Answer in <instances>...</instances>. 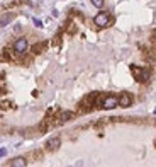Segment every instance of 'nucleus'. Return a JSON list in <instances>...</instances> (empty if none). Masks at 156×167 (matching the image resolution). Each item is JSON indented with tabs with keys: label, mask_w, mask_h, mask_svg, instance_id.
Segmentation results:
<instances>
[{
	"label": "nucleus",
	"mask_w": 156,
	"mask_h": 167,
	"mask_svg": "<svg viewBox=\"0 0 156 167\" xmlns=\"http://www.w3.org/2000/svg\"><path fill=\"white\" fill-rule=\"evenodd\" d=\"M59 145H61V140H59V136H53V138H49V140L46 141V147L49 148V150H56Z\"/></svg>",
	"instance_id": "39448f33"
},
{
	"label": "nucleus",
	"mask_w": 156,
	"mask_h": 167,
	"mask_svg": "<svg viewBox=\"0 0 156 167\" xmlns=\"http://www.w3.org/2000/svg\"><path fill=\"white\" fill-rule=\"evenodd\" d=\"M44 48H46V43H37L36 46L32 48V51H34V53H41Z\"/></svg>",
	"instance_id": "9d476101"
},
{
	"label": "nucleus",
	"mask_w": 156,
	"mask_h": 167,
	"mask_svg": "<svg viewBox=\"0 0 156 167\" xmlns=\"http://www.w3.org/2000/svg\"><path fill=\"white\" fill-rule=\"evenodd\" d=\"M131 70H132L134 77L137 78L139 82H148V80H149V72H148V70H144V68H136V67H132Z\"/></svg>",
	"instance_id": "20e7f679"
},
{
	"label": "nucleus",
	"mask_w": 156,
	"mask_h": 167,
	"mask_svg": "<svg viewBox=\"0 0 156 167\" xmlns=\"http://www.w3.org/2000/svg\"><path fill=\"white\" fill-rule=\"evenodd\" d=\"M131 104H132V97H131L129 94H122L119 97V106L120 108H129Z\"/></svg>",
	"instance_id": "423d86ee"
},
{
	"label": "nucleus",
	"mask_w": 156,
	"mask_h": 167,
	"mask_svg": "<svg viewBox=\"0 0 156 167\" xmlns=\"http://www.w3.org/2000/svg\"><path fill=\"white\" fill-rule=\"evenodd\" d=\"M73 116H75V114H73L71 111H63V113H59V118H58V120L65 123V121H70V120H73Z\"/></svg>",
	"instance_id": "6e6552de"
},
{
	"label": "nucleus",
	"mask_w": 156,
	"mask_h": 167,
	"mask_svg": "<svg viewBox=\"0 0 156 167\" xmlns=\"http://www.w3.org/2000/svg\"><path fill=\"white\" fill-rule=\"evenodd\" d=\"M90 2H92L97 9H102V7H104V0H90Z\"/></svg>",
	"instance_id": "9b49d317"
},
{
	"label": "nucleus",
	"mask_w": 156,
	"mask_h": 167,
	"mask_svg": "<svg viewBox=\"0 0 156 167\" xmlns=\"http://www.w3.org/2000/svg\"><path fill=\"white\" fill-rule=\"evenodd\" d=\"M100 106H102L104 109H114V108L119 106V99H117L115 96H107V97L102 99V104Z\"/></svg>",
	"instance_id": "7ed1b4c3"
},
{
	"label": "nucleus",
	"mask_w": 156,
	"mask_h": 167,
	"mask_svg": "<svg viewBox=\"0 0 156 167\" xmlns=\"http://www.w3.org/2000/svg\"><path fill=\"white\" fill-rule=\"evenodd\" d=\"M27 48H29V43H27L26 38H19V39L14 41V51L17 55H24L27 51Z\"/></svg>",
	"instance_id": "f03ea898"
},
{
	"label": "nucleus",
	"mask_w": 156,
	"mask_h": 167,
	"mask_svg": "<svg viewBox=\"0 0 156 167\" xmlns=\"http://www.w3.org/2000/svg\"><path fill=\"white\" fill-rule=\"evenodd\" d=\"M14 19V14H5L4 17H0V27H5L9 26V22Z\"/></svg>",
	"instance_id": "1a4fd4ad"
},
{
	"label": "nucleus",
	"mask_w": 156,
	"mask_h": 167,
	"mask_svg": "<svg viewBox=\"0 0 156 167\" xmlns=\"http://www.w3.org/2000/svg\"><path fill=\"white\" fill-rule=\"evenodd\" d=\"M9 165H14V167H26L27 165V160L24 157H16L12 162H9Z\"/></svg>",
	"instance_id": "0eeeda50"
},
{
	"label": "nucleus",
	"mask_w": 156,
	"mask_h": 167,
	"mask_svg": "<svg viewBox=\"0 0 156 167\" xmlns=\"http://www.w3.org/2000/svg\"><path fill=\"white\" fill-rule=\"evenodd\" d=\"M0 108H2V109H9V108H10V102H2V104H0Z\"/></svg>",
	"instance_id": "f8f14e48"
},
{
	"label": "nucleus",
	"mask_w": 156,
	"mask_h": 167,
	"mask_svg": "<svg viewBox=\"0 0 156 167\" xmlns=\"http://www.w3.org/2000/svg\"><path fill=\"white\" fill-rule=\"evenodd\" d=\"M5 153H7V152L4 150V148H2V150H0V157H4V155H5Z\"/></svg>",
	"instance_id": "ddd939ff"
},
{
	"label": "nucleus",
	"mask_w": 156,
	"mask_h": 167,
	"mask_svg": "<svg viewBox=\"0 0 156 167\" xmlns=\"http://www.w3.org/2000/svg\"><path fill=\"white\" fill-rule=\"evenodd\" d=\"M110 22H112V19H110V16L107 12H100V14H97L94 17V24L97 27H107L110 26Z\"/></svg>",
	"instance_id": "f257e3e1"
}]
</instances>
